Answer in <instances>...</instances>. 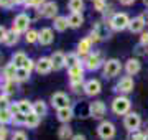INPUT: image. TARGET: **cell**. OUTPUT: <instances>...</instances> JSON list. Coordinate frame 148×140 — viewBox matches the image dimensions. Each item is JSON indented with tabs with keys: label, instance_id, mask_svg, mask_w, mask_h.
Masks as SVG:
<instances>
[{
	"label": "cell",
	"instance_id": "obj_1",
	"mask_svg": "<svg viewBox=\"0 0 148 140\" xmlns=\"http://www.w3.org/2000/svg\"><path fill=\"white\" fill-rule=\"evenodd\" d=\"M122 69V65L119 59H109V61H106L104 63V74L107 76V78H114V76H117L119 73H120Z\"/></svg>",
	"mask_w": 148,
	"mask_h": 140
},
{
	"label": "cell",
	"instance_id": "obj_2",
	"mask_svg": "<svg viewBox=\"0 0 148 140\" xmlns=\"http://www.w3.org/2000/svg\"><path fill=\"white\" fill-rule=\"evenodd\" d=\"M130 25V18L127 16V13H115L110 20V27L114 30H123Z\"/></svg>",
	"mask_w": 148,
	"mask_h": 140
},
{
	"label": "cell",
	"instance_id": "obj_3",
	"mask_svg": "<svg viewBox=\"0 0 148 140\" xmlns=\"http://www.w3.org/2000/svg\"><path fill=\"white\" fill-rule=\"evenodd\" d=\"M128 109H130V101H128L127 97H115L114 99V102H112V110L119 115L128 112Z\"/></svg>",
	"mask_w": 148,
	"mask_h": 140
},
{
	"label": "cell",
	"instance_id": "obj_4",
	"mask_svg": "<svg viewBox=\"0 0 148 140\" xmlns=\"http://www.w3.org/2000/svg\"><path fill=\"white\" fill-rule=\"evenodd\" d=\"M97 134H99V137L104 140H110L114 135H115V127H114V124L112 122H102L101 125H99V129H97Z\"/></svg>",
	"mask_w": 148,
	"mask_h": 140
},
{
	"label": "cell",
	"instance_id": "obj_5",
	"mask_svg": "<svg viewBox=\"0 0 148 140\" xmlns=\"http://www.w3.org/2000/svg\"><path fill=\"white\" fill-rule=\"evenodd\" d=\"M123 124H125V129H128L130 132H137V129L142 124V119H140V115L137 112H130L128 115H125Z\"/></svg>",
	"mask_w": 148,
	"mask_h": 140
},
{
	"label": "cell",
	"instance_id": "obj_6",
	"mask_svg": "<svg viewBox=\"0 0 148 140\" xmlns=\"http://www.w3.org/2000/svg\"><path fill=\"white\" fill-rule=\"evenodd\" d=\"M28 25H30V16L25 15V13H20V15H16L15 22H13V30H15L16 33L27 32Z\"/></svg>",
	"mask_w": 148,
	"mask_h": 140
},
{
	"label": "cell",
	"instance_id": "obj_7",
	"mask_svg": "<svg viewBox=\"0 0 148 140\" xmlns=\"http://www.w3.org/2000/svg\"><path fill=\"white\" fill-rule=\"evenodd\" d=\"M51 104H53V107L59 109H64V107H69V97L64 94V92H56L53 94L51 97Z\"/></svg>",
	"mask_w": 148,
	"mask_h": 140
},
{
	"label": "cell",
	"instance_id": "obj_8",
	"mask_svg": "<svg viewBox=\"0 0 148 140\" xmlns=\"http://www.w3.org/2000/svg\"><path fill=\"white\" fill-rule=\"evenodd\" d=\"M89 112H90V117L94 119H101L106 115V104L102 101H95L89 106Z\"/></svg>",
	"mask_w": 148,
	"mask_h": 140
},
{
	"label": "cell",
	"instance_id": "obj_9",
	"mask_svg": "<svg viewBox=\"0 0 148 140\" xmlns=\"http://www.w3.org/2000/svg\"><path fill=\"white\" fill-rule=\"evenodd\" d=\"M53 69V61L51 58H40L36 63V71L38 73H41V74H46L49 71Z\"/></svg>",
	"mask_w": 148,
	"mask_h": 140
},
{
	"label": "cell",
	"instance_id": "obj_10",
	"mask_svg": "<svg viewBox=\"0 0 148 140\" xmlns=\"http://www.w3.org/2000/svg\"><path fill=\"white\" fill-rule=\"evenodd\" d=\"M40 13H41V16H45V18H53V16L58 13V5H56L54 2H48V3L43 5Z\"/></svg>",
	"mask_w": 148,
	"mask_h": 140
},
{
	"label": "cell",
	"instance_id": "obj_11",
	"mask_svg": "<svg viewBox=\"0 0 148 140\" xmlns=\"http://www.w3.org/2000/svg\"><path fill=\"white\" fill-rule=\"evenodd\" d=\"M86 94L87 96H97L99 92H101V82L97 81V79H90V81L86 82Z\"/></svg>",
	"mask_w": 148,
	"mask_h": 140
},
{
	"label": "cell",
	"instance_id": "obj_12",
	"mask_svg": "<svg viewBox=\"0 0 148 140\" xmlns=\"http://www.w3.org/2000/svg\"><path fill=\"white\" fill-rule=\"evenodd\" d=\"M117 89L122 92H132L133 91V79L130 76H125V78H122L119 84H117Z\"/></svg>",
	"mask_w": 148,
	"mask_h": 140
},
{
	"label": "cell",
	"instance_id": "obj_13",
	"mask_svg": "<svg viewBox=\"0 0 148 140\" xmlns=\"http://www.w3.org/2000/svg\"><path fill=\"white\" fill-rule=\"evenodd\" d=\"M86 68H87V69H97V68H99V66H101V54L99 53H95V54H89V56H87V58H86Z\"/></svg>",
	"mask_w": 148,
	"mask_h": 140
},
{
	"label": "cell",
	"instance_id": "obj_14",
	"mask_svg": "<svg viewBox=\"0 0 148 140\" xmlns=\"http://www.w3.org/2000/svg\"><path fill=\"white\" fill-rule=\"evenodd\" d=\"M53 40H54V36H53V30L51 28H43L40 32V40L38 41L41 45H51Z\"/></svg>",
	"mask_w": 148,
	"mask_h": 140
},
{
	"label": "cell",
	"instance_id": "obj_15",
	"mask_svg": "<svg viewBox=\"0 0 148 140\" xmlns=\"http://www.w3.org/2000/svg\"><path fill=\"white\" fill-rule=\"evenodd\" d=\"M82 73H84V69L81 68V65L74 66V68H71L69 69V76H71V84H76V82H81L82 81Z\"/></svg>",
	"mask_w": 148,
	"mask_h": 140
},
{
	"label": "cell",
	"instance_id": "obj_16",
	"mask_svg": "<svg viewBox=\"0 0 148 140\" xmlns=\"http://www.w3.org/2000/svg\"><path fill=\"white\" fill-rule=\"evenodd\" d=\"M51 61H53V68L54 69H61L64 65H66V54H63L61 51H56L51 56Z\"/></svg>",
	"mask_w": 148,
	"mask_h": 140
},
{
	"label": "cell",
	"instance_id": "obj_17",
	"mask_svg": "<svg viewBox=\"0 0 148 140\" xmlns=\"http://www.w3.org/2000/svg\"><path fill=\"white\" fill-rule=\"evenodd\" d=\"M143 27H145V20H143V16H137V18L130 20V25H128V28H130V32L132 33L142 32Z\"/></svg>",
	"mask_w": 148,
	"mask_h": 140
},
{
	"label": "cell",
	"instance_id": "obj_18",
	"mask_svg": "<svg viewBox=\"0 0 148 140\" xmlns=\"http://www.w3.org/2000/svg\"><path fill=\"white\" fill-rule=\"evenodd\" d=\"M68 22H69V27L71 28H79L84 23V16H82V13H71Z\"/></svg>",
	"mask_w": 148,
	"mask_h": 140
},
{
	"label": "cell",
	"instance_id": "obj_19",
	"mask_svg": "<svg viewBox=\"0 0 148 140\" xmlns=\"http://www.w3.org/2000/svg\"><path fill=\"white\" fill-rule=\"evenodd\" d=\"M125 69H127L128 74H137L140 71V61L138 59H128L127 65H125Z\"/></svg>",
	"mask_w": 148,
	"mask_h": 140
},
{
	"label": "cell",
	"instance_id": "obj_20",
	"mask_svg": "<svg viewBox=\"0 0 148 140\" xmlns=\"http://www.w3.org/2000/svg\"><path fill=\"white\" fill-rule=\"evenodd\" d=\"M58 119L61 122H69L73 119V110L71 107H64V109H59L58 110Z\"/></svg>",
	"mask_w": 148,
	"mask_h": 140
},
{
	"label": "cell",
	"instance_id": "obj_21",
	"mask_svg": "<svg viewBox=\"0 0 148 140\" xmlns=\"http://www.w3.org/2000/svg\"><path fill=\"white\" fill-rule=\"evenodd\" d=\"M90 41L89 38H84V40H81L79 45H77V54H87L90 49Z\"/></svg>",
	"mask_w": 148,
	"mask_h": 140
},
{
	"label": "cell",
	"instance_id": "obj_22",
	"mask_svg": "<svg viewBox=\"0 0 148 140\" xmlns=\"http://www.w3.org/2000/svg\"><path fill=\"white\" fill-rule=\"evenodd\" d=\"M27 61H28V58H27V54H25V53H16V54H13V59H12V63H13L16 68H23Z\"/></svg>",
	"mask_w": 148,
	"mask_h": 140
},
{
	"label": "cell",
	"instance_id": "obj_23",
	"mask_svg": "<svg viewBox=\"0 0 148 140\" xmlns=\"http://www.w3.org/2000/svg\"><path fill=\"white\" fill-rule=\"evenodd\" d=\"M68 27H69V22H68L66 16H58V18L54 20V28H56L58 32H64Z\"/></svg>",
	"mask_w": 148,
	"mask_h": 140
},
{
	"label": "cell",
	"instance_id": "obj_24",
	"mask_svg": "<svg viewBox=\"0 0 148 140\" xmlns=\"http://www.w3.org/2000/svg\"><path fill=\"white\" fill-rule=\"evenodd\" d=\"M69 10L73 13H81V10L84 8V2L82 0H69Z\"/></svg>",
	"mask_w": 148,
	"mask_h": 140
},
{
	"label": "cell",
	"instance_id": "obj_25",
	"mask_svg": "<svg viewBox=\"0 0 148 140\" xmlns=\"http://www.w3.org/2000/svg\"><path fill=\"white\" fill-rule=\"evenodd\" d=\"M18 110H20V114L28 115V114L33 112V104H30L28 101H20L18 102Z\"/></svg>",
	"mask_w": 148,
	"mask_h": 140
},
{
	"label": "cell",
	"instance_id": "obj_26",
	"mask_svg": "<svg viewBox=\"0 0 148 140\" xmlns=\"http://www.w3.org/2000/svg\"><path fill=\"white\" fill-rule=\"evenodd\" d=\"M33 112L36 114V115H40V117H43L46 114V104L43 102V101H36V102L33 104Z\"/></svg>",
	"mask_w": 148,
	"mask_h": 140
},
{
	"label": "cell",
	"instance_id": "obj_27",
	"mask_svg": "<svg viewBox=\"0 0 148 140\" xmlns=\"http://www.w3.org/2000/svg\"><path fill=\"white\" fill-rule=\"evenodd\" d=\"M16 41H18V33H16L15 30L7 32V36H5V40H3V43L8 45V46H12V45H15Z\"/></svg>",
	"mask_w": 148,
	"mask_h": 140
},
{
	"label": "cell",
	"instance_id": "obj_28",
	"mask_svg": "<svg viewBox=\"0 0 148 140\" xmlns=\"http://www.w3.org/2000/svg\"><path fill=\"white\" fill-rule=\"evenodd\" d=\"M38 124H40V115H36L35 112L28 114V115H27V125H28V127L33 129V127H36Z\"/></svg>",
	"mask_w": 148,
	"mask_h": 140
},
{
	"label": "cell",
	"instance_id": "obj_29",
	"mask_svg": "<svg viewBox=\"0 0 148 140\" xmlns=\"http://www.w3.org/2000/svg\"><path fill=\"white\" fill-rule=\"evenodd\" d=\"M16 69H18V68H16V66L13 65V63H10V65H8V66L5 68V76H7V79H8V81H12V79L15 78Z\"/></svg>",
	"mask_w": 148,
	"mask_h": 140
},
{
	"label": "cell",
	"instance_id": "obj_30",
	"mask_svg": "<svg viewBox=\"0 0 148 140\" xmlns=\"http://www.w3.org/2000/svg\"><path fill=\"white\" fill-rule=\"evenodd\" d=\"M66 65L69 66V69H71V68H74V66L81 65L77 54H68V56H66Z\"/></svg>",
	"mask_w": 148,
	"mask_h": 140
},
{
	"label": "cell",
	"instance_id": "obj_31",
	"mask_svg": "<svg viewBox=\"0 0 148 140\" xmlns=\"http://www.w3.org/2000/svg\"><path fill=\"white\" fill-rule=\"evenodd\" d=\"M28 76H30V71H27L25 68H18L16 74H15V79L16 81H25V79H28Z\"/></svg>",
	"mask_w": 148,
	"mask_h": 140
},
{
	"label": "cell",
	"instance_id": "obj_32",
	"mask_svg": "<svg viewBox=\"0 0 148 140\" xmlns=\"http://www.w3.org/2000/svg\"><path fill=\"white\" fill-rule=\"evenodd\" d=\"M27 43H35L40 40V32H35V30H28L27 32Z\"/></svg>",
	"mask_w": 148,
	"mask_h": 140
},
{
	"label": "cell",
	"instance_id": "obj_33",
	"mask_svg": "<svg viewBox=\"0 0 148 140\" xmlns=\"http://www.w3.org/2000/svg\"><path fill=\"white\" fill-rule=\"evenodd\" d=\"M58 137L61 140H68L69 137H71V129H69L68 125H63V127L59 129V132H58Z\"/></svg>",
	"mask_w": 148,
	"mask_h": 140
},
{
	"label": "cell",
	"instance_id": "obj_34",
	"mask_svg": "<svg viewBox=\"0 0 148 140\" xmlns=\"http://www.w3.org/2000/svg\"><path fill=\"white\" fill-rule=\"evenodd\" d=\"M12 114H10V110L7 109V110H0V124H7V122H10L12 120Z\"/></svg>",
	"mask_w": 148,
	"mask_h": 140
},
{
	"label": "cell",
	"instance_id": "obj_35",
	"mask_svg": "<svg viewBox=\"0 0 148 140\" xmlns=\"http://www.w3.org/2000/svg\"><path fill=\"white\" fill-rule=\"evenodd\" d=\"M12 122H13V124H16V125H20V124H27V115H25V114H16L15 117L12 119Z\"/></svg>",
	"mask_w": 148,
	"mask_h": 140
},
{
	"label": "cell",
	"instance_id": "obj_36",
	"mask_svg": "<svg viewBox=\"0 0 148 140\" xmlns=\"http://www.w3.org/2000/svg\"><path fill=\"white\" fill-rule=\"evenodd\" d=\"M8 99L7 97H0V110H7L8 109Z\"/></svg>",
	"mask_w": 148,
	"mask_h": 140
},
{
	"label": "cell",
	"instance_id": "obj_37",
	"mask_svg": "<svg viewBox=\"0 0 148 140\" xmlns=\"http://www.w3.org/2000/svg\"><path fill=\"white\" fill-rule=\"evenodd\" d=\"M12 140H27V135H25V132H15L13 134V137H12Z\"/></svg>",
	"mask_w": 148,
	"mask_h": 140
},
{
	"label": "cell",
	"instance_id": "obj_38",
	"mask_svg": "<svg viewBox=\"0 0 148 140\" xmlns=\"http://www.w3.org/2000/svg\"><path fill=\"white\" fill-rule=\"evenodd\" d=\"M41 3H45V0H27L28 7H40Z\"/></svg>",
	"mask_w": 148,
	"mask_h": 140
},
{
	"label": "cell",
	"instance_id": "obj_39",
	"mask_svg": "<svg viewBox=\"0 0 148 140\" xmlns=\"http://www.w3.org/2000/svg\"><path fill=\"white\" fill-rule=\"evenodd\" d=\"M12 3H13V0H0V7H3V8H10Z\"/></svg>",
	"mask_w": 148,
	"mask_h": 140
},
{
	"label": "cell",
	"instance_id": "obj_40",
	"mask_svg": "<svg viewBox=\"0 0 148 140\" xmlns=\"http://www.w3.org/2000/svg\"><path fill=\"white\" fill-rule=\"evenodd\" d=\"M94 7H95L99 12H102V8L106 7V3H104V0H97V2H94Z\"/></svg>",
	"mask_w": 148,
	"mask_h": 140
},
{
	"label": "cell",
	"instance_id": "obj_41",
	"mask_svg": "<svg viewBox=\"0 0 148 140\" xmlns=\"http://www.w3.org/2000/svg\"><path fill=\"white\" fill-rule=\"evenodd\" d=\"M5 91H7V92H13V91H15V84H13V81H8V82H7Z\"/></svg>",
	"mask_w": 148,
	"mask_h": 140
},
{
	"label": "cell",
	"instance_id": "obj_42",
	"mask_svg": "<svg viewBox=\"0 0 148 140\" xmlns=\"http://www.w3.org/2000/svg\"><path fill=\"white\" fill-rule=\"evenodd\" d=\"M5 36H7V30H5V27H2V25H0V43L5 40Z\"/></svg>",
	"mask_w": 148,
	"mask_h": 140
},
{
	"label": "cell",
	"instance_id": "obj_43",
	"mask_svg": "<svg viewBox=\"0 0 148 140\" xmlns=\"http://www.w3.org/2000/svg\"><path fill=\"white\" fill-rule=\"evenodd\" d=\"M7 134H8V132H7L5 127H0V140H5L7 139Z\"/></svg>",
	"mask_w": 148,
	"mask_h": 140
},
{
	"label": "cell",
	"instance_id": "obj_44",
	"mask_svg": "<svg viewBox=\"0 0 148 140\" xmlns=\"http://www.w3.org/2000/svg\"><path fill=\"white\" fill-rule=\"evenodd\" d=\"M23 68H25L27 71H32V69H33V61H32V59H28L27 63H25V66H23Z\"/></svg>",
	"mask_w": 148,
	"mask_h": 140
},
{
	"label": "cell",
	"instance_id": "obj_45",
	"mask_svg": "<svg viewBox=\"0 0 148 140\" xmlns=\"http://www.w3.org/2000/svg\"><path fill=\"white\" fill-rule=\"evenodd\" d=\"M132 140H145V135H143V134H138V132H135V137H132Z\"/></svg>",
	"mask_w": 148,
	"mask_h": 140
},
{
	"label": "cell",
	"instance_id": "obj_46",
	"mask_svg": "<svg viewBox=\"0 0 148 140\" xmlns=\"http://www.w3.org/2000/svg\"><path fill=\"white\" fill-rule=\"evenodd\" d=\"M142 43L143 45L148 43V33H143V35H142Z\"/></svg>",
	"mask_w": 148,
	"mask_h": 140
},
{
	"label": "cell",
	"instance_id": "obj_47",
	"mask_svg": "<svg viewBox=\"0 0 148 140\" xmlns=\"http://www.w3.org/2000/svg\"><path fill=\"white\" fill-rule=\"evenodd\" d=\"M133 2H135V0H120L122 5H132Z\"/></svg>",
	"mask_w": 148,
	"mask_h": 140
},
{
	"label": "cell",
	"instance_id": "obj_48",
	"mask_svg": "<svg viewBox=\"0 0 148 140\" xmlns=\"http://www.w3.org/2000/svg\"><path fill=\"white\" fill-rule=\"evenodd\" d=\"M71 140H86V137H84V135H74V137H73V139H71Z\"/></svg>",
	"mask_w": 148,
	"mask_h": 140
},
{
	"label": "cell",
	"instance_id": "obj_49",
	"mask_svg": "<svg viewBox=\"0 0 148 140\" xmlns=\"http://www.w3.org/2000/svg\"><path fill=\"white\" fill-rule=\"evenodd\" d=\"M13 3H27V0H13Z\"/></svg>",
	"mask_w": 148,
	"mask_h": 140
},
{
	"label": "cell",
	"instance_id": "obj_50",
	"mask_svg": "<svg viewBox=\"0 0 148 140\" xmlns=\"http://www.w3.org/2000/svg\"><path fill=\"white\" fill-rule=\"evenodd\" d=\"M143 3H145V5L148 7V0H143Z\"/></svg>",
	"mask_w": 148,
	"mask_h": 140
},
{
	"label": "cell",
	"instance_id": "obj_51",
	"mask_svg": "<svg viewBox=\"0 0 148 140\" xmlns=\"http://www.w3.org/2000/svg\"><path fill=\"white\" fill-rule=\"evenodd\" d=\"M2 59H3V56H2V53H0V63H2Z\"/></svg>",
	"mask_w": 148,
	"mask_h": 140
},
{
	"label": "cell",
	"instance_id": "obj_52",
	"mask_svg": "<svg viewBox=\"0 0 148 140\" xmlns=\"http://www.w3.org/2000/svg\"><path fill=\"white\" fill-rule=\"evenodd\" d=\"M94 2H97V0H94Z\"/></svg>",
	"mask_w": 148,
	"mask_h": 140
}]
</instances>
